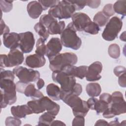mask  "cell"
<instances>
[{
	"label": "cell",
	"instance_id": "obj_1",
	"mask_svg": "<svg viewBox=\"0 0 126 126\" xmlns=\"http://www.w3.org/2000/svg\"><path fill=\"white\" fill-rule=\"evenodd\" d=\"M60 98L72 108L73 115L85 117L89 111L86 101L82 100L78 95L70 92L61 91Z\"/></svg>",
	"mask_w": 126,
	"mask_h": 126
},
{
	"label": "cell",
	"instance_id": "obj_2",
	"mask_svg": "<svg viewBox=\"0 0 126 126\" xmlns=\"http://www.w3.org/2000/svg\"><path fill=\"white\" fill-rule=\"evenodd\" d=\"M0 108H5L7 105H12L17 100L16 85L14 80L8 78L0 79Z\"/></svg>",
	"mask_w": 126,
	"mask_h": 126
},
{
	"label": "cell",
	"instance_id": "obj_3",
	"mask_svg": "<svg viewBox=\"0 0 126 126\" xmlns=\"http://www.w3.org/2000/svg\"><path fill=\"white\" fill-rule=\"evenodd\" d=\"M49 68L53 72L62 70L68 65H74L78 61L76 55L72 52L59 53L57 55L49 59Z\"/></svg>",
	"mask_w": 126,
	"mask_h": 126
},
{
	"label": "cell",
	"instance_id": "obj_4",
	"mask_svg": "<svg viewBox=\"0 0 126 126\" xmlns=\"http://www.w3.org/2000/svg\"><path fill=\"white\" fill-rule=\"evenodd\" d=\"M61 42L65 47L77 50L82 44L81 39L77 35L73 24L70 22L61 34Z\"/></svg>",
	"mask_w": 126,
	"mask_h": 126
},
{
	"label": "cell",
	"instance_id": "obj_5",
	"mask_svg": "<svg viewBox=\"0 0 126 126\" xmlns=\"http://www.w3.org/2000/svg\"><path fill=\"white\" fill-rule=\"evenodd\" d=\"M75 11L74 6L69 0H59L56 5L49 9L48 14L55 19L61 20L71 18Z\"/></svg>",
	"mask_w": 126,
	"mask_h": 126
},
{
	"label": "cell",
	"instance_id": "obj_6",
	"mask_svg": "<svg viewBox=\"0 0 126 126\" xmlns=\"http://www.w3.org/2000/svg\"><path fill=\"white\" fill-rule=\"evenodd\" d=\"M123 26L122 20L117 16L112 17L107 23L102 33V38L106 41H113L115 39L121 31Z\"/></svg>",
	"mask_w": 126,
	"mask_h": 126
},
{
	"label": "cell",
	"instance_id": "obj_7",
	"mask_svg": "<svg viewBox=\"0 0 126 126\" xmlns=\"http://www.w3.org/2000/svg\"><path fill=\"white\" fill-rule=\"evenodd\" d=\"M52 78L54 82L61 85V91L70 92L76 84V79L73 76L68 75L62 70L53 72Z\"/></svg>",
	"mask_w": 126,
	"mask_h": 126
},
{
	"label": "cell",
	"instance_id": "obj_8",
	"mask_svg": "<svg viewBox=\"0 0 126 126\" xmlns=\"http://www.w3.org/2000/svg\"><path fill=\"white\" fill-rule=\"evenodd\" d=\"M23 53L17 49H11L8 55H0V66L11 67L21 64L24 62Z\"/></svg>",
	"mask_w": 126,
	"mask_h": 126
},
{
	"label": "cell",
	"instance_id": "obj_9",
	"mask_svg": "<svg viewBox=\"0 0 126 126\" xmlns=\"http://www.w3.org/2000/svg\"><path fill=\"white\" fill-rule=\"evenodd\" d=\"M113 117L126 112V101L122 93L113 92L111 94V101L107 108Z\"/></svg>",
	"mask_w": 126,
	"mask_h": 126
},
{
	"label": "cell",
	"instance_id": "obj_10",
	"mask_svg": "<svg viewBox=\"0 0 126 126\" xmlns=\"http://www.w3.org/2000/svg\"><path fill=\"white\" fill-rule=\"evenodd\" d=\"M13 72L19 78V81L24 83H31L40 78V73L37 70L22 66L15 67L13 68Z\"/></svg>",
	"mask_w": 126,
	"mask_h": 126
},
{
	"label": "cell",
	"instance_id": "obj_11",
	"mask_svg": "<svg viewBox=\"0 0 126 126\" xmlns=\"http://www.w3.org/2000/svg\"><path fill=\"white\" fill-rule=\"evenodd\" d=\"M20 35L19 48L23 53H30L33 48L35 40L32 32H26L19 33Z\"/></svg>",
	"mask_w": 126,
	"mask_h": 126
},
{
	"label": "cell",
	"instance_id": "obj_12",
	"mask_svg": "<svg viewBox=\"0 0 126 126\" xmlns=\"http://www.w3.org/2000/svg\"><path fill=\"white\" fill-rule=\"evenodd\" d=\"M72 23L76 31H83L86 26L92 21L89 16L82 12H77L73 14L71 17Z\"/></svg>",
	"mask_w": 126,
	"mask_h": 126
},
{
	"label": "cell",
	"instance_id": "obj_13",
	"mask_svg": "<svg viewBox=\"0 0 126 126\" xmlns=\"http://www.w3.org/2000/svg\"><path fill=\"white\" fill-rule=\"evenodd\" d=\"M102 70V64L101 62L96 61L88 66L87 72L86 75V80L94 82L100 80L101 78L100 73Z\"/></svg>",
	"mask_w": 126,
	"mask_h": 126
},
{
	"label": "cell",
	"instance_id": "obj_14",
	"mask_svg": "<svg viewBox=\"0 0 126 126\" xmlns=\"http://www.w3.org/2000/svg\"><path fill=\"white\" fill-rule=\"evenodd\" d=\"M62 49V44L60 39L58 37H53L46 44L45 55L51 59L60 53Z\"/></svg>",
	"mask_w": 126,
	"mask_h": 126
},
{
	"label": "cell",
	"instance_id": "obj_15",
	"mask_svg": "<svg viewBox=\"0 0 126 126\" xmlns=\"http://www.w3.org/2000/svg\"><path fill=\"white\" fill-rule=\"evenodd\" d=\"M87 69L88 66L86 65L76 66L74 65H68L64 67L61 70L68 75L73 76L80 79H83L86 77Z\"/></svg>",
	"mask_w": 126,
	"mask_h": 126
},
{
	"label": "cell",
	"instance_id": "obj_16",
	"mask_svg": "<svg viewBox=\"0 0 126 126\" xmlns=\"http://www.w3.org/2000/svg\"><path fill=\"white\" fill-rule=\"evenodd\" d=\"M20 38L19 34L14 32L4 33L2 37L3 45L10 50L17 49L19 46Z\"/></svg>",
	"mask_w": 126,
	"mask_h": 126
},
{
	"label": "cell",
	"instance_id": "obj_17",
	"mask_svg": "<svg viewBox=\"0 0 126 126\" xmlns=\"http://www.w3.org/2000/svg\"><path fill=\"white\" fill-rule=\"evenodd\" d=\"M41 106L45 111L56 116L60 111V107L59 104L52 101L47 96H43L38 99Z\"/></svg>",
	"mask_w": 126,
	"mask_h": 126
},
{
	"label": "cell",
	"instance_id": "obj_18",
	"mask_svg": "<svg viewBox=\"0 0 126 126\" xmlns=\"http://www.w3.org/2000/svg\"><path fill=\"white\" fill-rule=\"evenodd\" d=\"M46 60L44 56L36 54L30 55L27 56L25 64L31 68H39L45 65Z\"/></svg>",
	"mask_w": 126,
	"mask_h": 126
},
{
	"label": "cell",
	"instance_id": "obj_19",
	"mask_svg": "<svg viewBox=\"0 0 126 126\" xmlns=\"http://www.w3.org/2000/svg\"><path fill=\"white\" fill-rule=\"evenodd\" d=\"M10 110L12 115L14 117L19 119L24 118L27 115L33 114L27 104L12 106Z\"/></svg>",
	"mask_w": 126,
	"mask_h": 126
},
{
	"label": "cell",
	"instance_id": "obj_20",
	"mask_svg": "<svg viewBox=\"0 0 126 126\" xmlns=\"http://www.w3.org/2000/svg\"><path fill=\"white\" fill-rule=\"evenodd\" d=\"M27 10L30 17L35 19L39 17L43 9L38 1L34 0L30 2L28 4Z\"/></svg>",
	"mask_w": 126,
	"mask_h": 126
},
{
	"label": "cell",
	"instance_id": "obj_21",
	"mask_svg": "<svg viewBox=\"0 0 126 126\" xmlns=\"http://www.w3.org/2000/svg\"><path fill=\"white\" fill-rule=\"evenodd\" d=\"M23 94H24L27 97H30L32 99H38L44 96L40 91L35 89L34 85L32 83L25 85L23 91Z\"/></svg>",
	"mask_w": 126,
	"mask_h": 126
},
{
	"label": "cell",
	"instance_id": "obj_22",
	"mask_svg": "<svg viewBox=\"0 0 126 126\" xmlns=\"http://www.w3.org/2000/svg\"><path fill=\"white\" fill-rule=\"evenodd\" d=\"M65 26V22L63 21L58 22V20H56L50 24L47 30L50 34H61L64 30Z\"/></svg>",
	"mask_w": 126,
	"mask_h": 126
},
{
	"label": "cell",
	"instance_id": "obj_23",
	"mask_svg": "<svg viewBox=\"0 0 126 126\" xmlns=\"http://www.w3.org/2000/svg\"><path fill=\"white\" fill-rule=\"evenodd\" d=\"M46 93L48 95L54 100H59L61 99V88L55 84H48L46 88Z\"/></svg>",
	"mask_w": 126,
	"mask_h": 126
},
{
	"label": "cell",
	"instance_id": "obj_24",
	"mask_svg": "<svg viewBox=\"0 0 126 126\" xmlns=\"http://www.w3.org/2000/svg\"><path fill=\"white\" fill-rule=\"evenodd\" d=\"M87 94L91 97H97L101 93V88L97 83H90L86 87Z\"/></svg>",
	"mask_w": 126,
	"mask_h": 126
},
{
	"label": "cell",
	"instance_id": "obj_25",
	"mask_svg": "<svg viewBox=\"0 0 126 126\" xmlns=\"http://www.w3.org/2000/svg\"><path fill=\"white\" fill-rule=\"evenodd\" d=\"M56 116L51 113L46 112L41 115L38 119V126H50L54 120Z\"/></svg>",
	"mask_w": 126,
	"mask_h": 126
},
{
	"label": "cell",
	"instance_id": "obj_26",
	"mask_svg": "<svg viewBox=\"0 0 126 126\" xmlns=\"http://www.w3.org/2000/svg\"><path fill=\"white\" fill-rule=\"evenodd\" d=\"M34 30L40 36V38L43 39L45 41H46L47 38L49 37V33L48 30L46 29V28L40 22L37 23L34 25Z\"/></svg>",
	"mask_w": 126,
	"mask_h": 126
},
{
	"label": "cell",
	"instance_id": "obj_27",
	"mask_svg": "<svg viewBox=\"0 0 126 126\" xmlns=\"http://www.w3.org/2000/svg\"><path fill=\"white\" fill-rule=\"evenodd\" d=\"M109 20V18L105 15L102 11H99L96 13L93 18V22L97 24L99 27L105 26Z\"/></svg>",
	"mask_w": 126,
	"mask_h": 126
},
{
	"label": "cell",
	"instance_id": "obj_28",
	"mask_svg": "<svg viewBox=\"0 0 126 126\" xmlns=\"http://www.w3.org/2000/svg\"><path fill=\"white\" fill-rule=\"evenodd\" d=\"M27 104L30 107L33 113L39 114L45 111L41 106L38 99H33L32 100L29 101L27 102Z\"/></svg>",
	"mask_w": 126,
	"mask_h": 126
},
{
	"label": "cell",
	"instance_id": "obj_29",
	"mask_svg": "<svg viewBox=\"0 0 126 126\" xmlns=\"http://www.w3.org/2000/svg\"><path fill=\"white\" fill-rule=\"evenodd\" d=\"M113 10L115 13L126 16V0H118L113 5Z\"/></svg>",
	"mask_w": 126,
	"mask_h": 126
},
{
	"label": "cell",
	"instance_id": "obj_30",
	"mask_svg": "<svg viewBox=\"0 0 126 126\" xmlns=\"http://www.w3.org/2000/svg\"><path fill=\"white\" fill-rule=\"evenodd\" d=\"M46 45L45 44V41L41 38H39L36 43V50L35 51V54L44 56L46 54Z\"/></svg>",
	"mask_w": 126,
	"mask_h": 126
},
{
	"label": "cell",
	"instance_id": "obj_31",
	"mask_svg": "<svg viewBox=\"0 0 126 126\" xmlns=\"http://www.w3.org/2000/svg\"><path fill=\"white\" fill-rule=\"evenodd\" d=\"M108 53L109 56L113 59H117L120 56V48L117 44H112L109 45L108 49Z\"/></svg>",
	"mask_w": 126,
	"mask_h": 126
},
{
	"label": "cell",
	"instance_id": "obj_32",
	"mask_svg": "<svg viewBox=\"0 0 126 126\" xmlns=\"http://www.w3.org/2000/svg\"><path fill=\"white\" fill-rule=\"evenodd\" d=\"M109 105L108 103L102 100L97 99L94 105V110H95L96 114L98 115L101 113H103L108 108Z\"/></svg>",
	"mask_w": 126,
	"mask_h": 126
},
{
	"label": "cell",
	"instance_id": "obj_33",
	"mask_svg": "<svg viewBox=\"0 0 126 126\" xmlns=\"http://www.w3.org/2000/svg\"><path fill=\"white\" fill-rule=\"evenodd\" d=\"M100 31L99 26L94 22L91 21L86 27L84 29V31L87 33L91 34H96Z\"/></svg>",
	"mask_w": 126,
	"mask_h": 126
},
{
	"label": "cell",
	"instance_id": "obj_34",
	"mask_svg": "<svg viewBox=\"0 0 126 126\" xmlns=\"http://www.w3.org/2000/svg\"><path fill=\"white\" fill-rule=\"evenodd\" d=\"M57 19L50 15L49 14H44L41 16L39 19V21L41 24L44 26L46 29L49 27L50 24Z\"/></svg>",
	"mask_w": 126,
	"mask_h": 126
},
{
	"label": "cell",
	"instance_id": "obj_35",
	"mask_svg": "<svg viewBox=\"0 0 126 126\" xmlns=\"http://www.w3.org/2000/svg\"><path fill=\"white\" fill-rule=\"evenodd\" d=\"M13 1L1 0L0 1V8L2 11L5 13L10 12L13 7Z\"/></svg>",
	"mask_w": 126,
	"mask_h": 126
},
{
	"label": "cell",
	"instance_id": "obj_36",
	"mask_svg": "<svg viewBox=\"0 0 126 126\" xmlns=\"http://www.w3.org/2000/svg\"><path fill=\"white\" fill-rule=\"evenodd\" d=\"M59 0H39L38 2L41 5L43 10L47 9L49 7H52L56 5Z\"/></svg>",
	"mask_w": 126,
	"mask_h": 126
},
{
	"label": "cell",
	"instance_id": "obj_37",
	"mask_svg": "<svg viewBox=\"0 0 126 126\" xmlns=\"http://www.w3.org/2000/svg\"><path fill=\"white\" fill-rule=\"evenodd\" d=\"M5 126H20L22 124L21 121L19 118L15 117H8L5 120Z\"/></svg>",
	"mask_w": 126,
	"mask_h": 126
},
{
	"label": "cell",
	"instance_id": "obj_38",
	"mask_svg": "<svg viewBox=\"0 0 126 126\" xmlns=\"http://www.w3.org/2000/svg\"><path fill=\"white\" fill-rule=\"evenodd\" d=\"M103 13L108 17H110L114 15L115 12L113 10V4L111 3H108L105 5L102 10Z\"/></svg>",
	"mask_w": 126,
	"mask_h": 126
},
{
	"label": "cell",
	"instance_id": "obj_39",
	"mask_svg": "<svg viewBox=\"0 0 126 126\" xmlns=\"http://www.w3.org/2000/svg\"><path fill=\"white\" fill-rule=\"evenodd\" d=\"M74 6L76 10H80L86 5V0H69Z\"/></svg>",
	"mask_w": 126,
	"mask_h": 126
},
{
	"label": "cell",
	"instance_id": "obj_40",
	"mask_svg": "<svg viewBox=\"0 0 126 126\" xmlns=\"http://www.w3.org/2000/svg\"><path fill=\"white\" fill-rule=\"evenodd\" d=\"M0 79L2 78H8L11 79L12 80H14L15 76L14 73L13 71L9 70H2L1 69L0 71Z\"/></svg>",
	"mask_w": 126,
	"mask_h": 126
},
{
	"label": "cell",
	"instance_id": "obj_41",
	"mask_svg": "<svg viewBox=\"0 0 126 126\" xmlns=\"http://www.w3.org/2000/svg\"><path fill=\"white\" fill-rule=\"evenodd\" d=\"M85 125V119L84 117L82 116H75L72 121V126H84Z\"/></svg>",
	"mask_w": 126,
	"mask_h": 126
},
{
	"label": "cell",
	"instance_id": "obj_42",
	"mask_svg": "<svg viewBox=\"0 0 126 126\" xmlns=\"http://www.w3.org/2000/svg\"><path fill=\"white\" fill-rule=\"evenodd\" d=\"M126 69L125 67L121 65L116 66L113 70L114 73L117 77H119L121 75L124 74V73H126Z\"/></svg>",
	"mask_w": 126,
	"mask_h": 126
},
{
	"label": "cell",
	"instance_id": "obj_43",
	"mask_svg": "<svg viewBox=\"0 0 126 126\" xmlns=\"http://www.w3.org/2000/svg\"><path fill=\"white\" fill-rule=\"evenodd\" d=\"M10 30L9 27L5 24L3 20H0V35H2L6 33H9Z\"/></svg>",
	"mask_w": 126,
	"mask_h": 126
},
{
	"label": "cell",
	"instance_id": "obj_44",
	"mask_svg": "<svg viewBox=\"0 0 126 126\" xmlns=\"http://www.w3.org/2000/svg\"><path fill=\"white\" fill-rule=\"evenodd\" d=\"M100 0H86V5L92 8H96L100 5Z\"/></svg>",
	"mask_w": 126,
	"mask_h": 126
},
{
	"label": "cell",
	"instance_id": "obj_45",
	"mask_svg": "<svg viewBox=\"0 0 126 126\" xmlns=\"http://www.w3.org/2000/svg\"><path fill=\"white\" fill-rule=\"evenodd\" d=\"M82 92V87L81 85L79 83H76L73 88L71 92L76 95H79Z\"/></svg>",
	"mask_w": 126,
	"mask_h": 126
},
{
	"label": "cell",
	"instance_id": "obj_46",
	"mask_svg": "<svg viewBox=\"0 0 126 126\" xmlns=\"http://www.w3.org/2000/svg\"><path fill=\"white\" fill-rule=\"evenodd\" d=\"M99 99L102 100L109 104L111 101V95L108 93H104L99 96Z\"/></svg>",
	"mask_w": 126,
	"mask_h": 126
},
{
	"label": "cell",
	"instance_id": "obj_47",
	"mask_svg": "<svg viewBox=\"0 0 126 126\" xmlns=\"http://www.w3.org/2000/svg\"><path fill=\"white\" fill-rule=\"evenodd\" d=\"M118 83L119 85L123 88L126 87V73L121 75L118 77Z\"/></svg>",
	"mask_w": 126,
	"mask_h": 126
},
{
	"label": "cell",
	"instance_id": "obj_48",
	"mask_svg": "<svg viewBox=\"0 0 126 126\" xmlns=\"http://www.w3.org/2000/svg\"><path fill=\"white\" fill-rule=\"evenodd\" d=\"M36 85L38 90L41 89L45 85V83L44 80L41 78H39L37 81Z\"/></svg>",
	"mask_w": 126,
	"mask_h": 126
},
{
	"label": "cell",
	"instance_id": "obj_49",
	"mask_svg": "<svg viewBox=\"0 0 126 126\" xmlns=\"http://www.w3.org/2000/svg\"><path fill=\"white\" fill-rule=\"evenodd\" d=\"M94 126H108V123L104 120L100 119L96 122Z\"/></svg>",
	"mask_w": 126,
	"mask_h": 126
},
{
	"label": "cell",
	"instance_id": "obj_50",
	"mask_svg": "<svg viewBox=\"0 0 126 126\" xmlns=\"http://www.w3.org/2000/svg\"><path fill=\"white\" fill-rule=\"evenodd\" d=\"M50 126H65V124L59 120H54Z\"/></svg>",
	"mask_w": 126,
	"mask_h": 126
},
{
	"label": "cell",
	"instance_id": "obj_51",
	"mask_svg": "<svg viewBox=\"0 0 126 126\" xmlns=\"http://www.w3.org/2000/svg\"><path fill=\"white\" fill-rule=\"evenodd\" d=\"M119 125V120H118L117 118H116L114 121H112L110 122L109 123H108V126H117Z\"/></svg>",
	"mask_w": 126,
	"mask_h": 126
},
{
	"label": "cell",
	"instance_id": "obj_52",
	"mask_svg": "<svg viewBox=\"0 0 126 126\" xmlns=\"http://www.w3.org/2000/svg\"><path fill=\"white\" fill-rule=\"evenodd\" d=\"M120 39L123 41H126V31H124L120 35Z\"/></svg>",
	"mask_w": 126,
	"mask_h": 126
}]
</instances>
